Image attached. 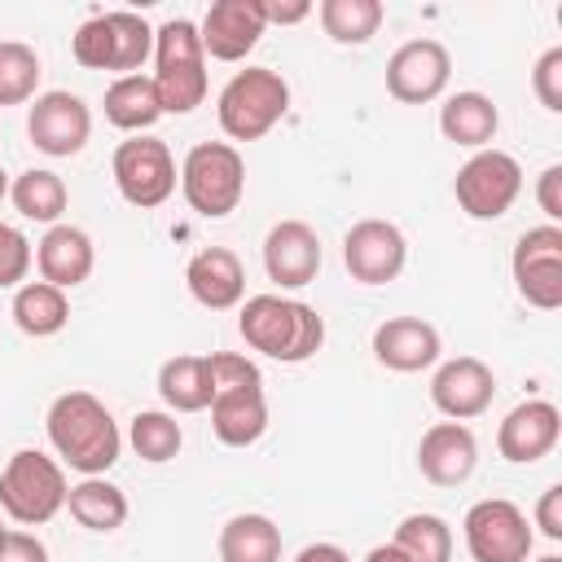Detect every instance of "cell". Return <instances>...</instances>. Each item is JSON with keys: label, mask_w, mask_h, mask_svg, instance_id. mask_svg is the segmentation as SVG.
Returning <instances> with one entry per match:
<instances>
[{"label": "cell", "mask_w": 562, "mask_h": 562, "mask_svg": "<svg viewBox=\"0 0 562 562\" xmlns=\"http://www.w3.org/2000/svg\"><path fill=\"white\" fill-rule=\"evenodd\" d=\"M44 430H48V443L53 452L79 470L83 479L92 474H105L119 452H123V435H119V422L110 417V408L88 395V391H66L48 404V417H44Z\"/></svg>", "instance_id": "cell-1"}, {"label": "cell", "mask_w": 562, "mask_h": 562, "mask_svg": "<svg viewBox=\"0 0 562 562\" xmlns=\"http://www.w3.org/2000/svg\"><path fill=\"white\" fill-rule=\"evenodd\" d=\"M237 329L250 351L281 360V364H303L321 351L325 342V321L316 307L285 299V294H250L241 299Z\"/></svg>", "instance_id": "cell-2"}, {"label": "cell", "mask_w": 562, "mask_h": 562, "mask_svg": "<svg viewBox=\"0 0 562 562\" xmlns=\"http://www.w3.org/2000/svg\"><path fill=\"white\" fill-rule=\"evenodd\" d=\"M211 430L228 448H250L268 430V400H263V373L241 351H211Z\"/></svg>", "instance_id": "cell-3"}, {"label": "cell", "mask_w": 562, "mask_h": 562, "mask_svg": "<svg viewBox=\"0 0 562 562\" xmlns=\"http://www.w3.org/2000/svg\"><path fill=\"white\" fill-rule=\"evenodd\" d=\"M154 88L162 114H193L206 97V53L189 18H167L154 26Z\"/></svg>", "instance_id": "cell-4"}, {"label": "cell", "mask_w": 562, "mask_h": 562, "mask_svg": "<svg viewBox=\"0 0 562 562\" xmlns=\"http://www.w3.org/2000/svg\"><path fill=\"white\" fill-rule=\"evenodd\" d=\"M290 110V83L272 66H246L237 70L215 101L220 127L228 140H259L268 136Z\"/></svg>", "instance_id": "cell-5"}, {"label": "cell", "mask_w": 562, "mask_h": 562, "mask_svg": "<svg viewBox=\"0 0 562 562\" xmlns=\"http://www.w3.org/2000/svg\"><path fill=\"white\" fill-rule=\"evenodd\" d=\"M70 53L83 70L136 75L145 66V57H154V26L127 9L97 13V18L79 22V31L70 35Z\"/></svg>", "instance_id": "cell-6"}, {"label": "cell", "mask_w": 562, "mask_h": 562, "mask_svg": "<svg viewBox=\"0 0 562 562\" xmlns=\"http://www.w3.org/2000/svg\"><path fill=\"white\" fill-rule=\"evenodd\" d=\"M180 193L202 220H224L246 193V162L228 140H198L180 162Z\"/></svg>", "instance_id": "cell-7"}, {"label": "cell", "mask_w": 562, "mask_h": 562, "mask_svg": "<svg viewBox=\"0 0 562 562\" xmlns=\"http://www.w3.org/2000/svg\"><path fill=\"white\" fill-rule=\"evenodd\" d=\"M66 492L70 487L61 461H53L40 448H18L0 470V509L22 527L48 522L66 505Z\"/></svg>", "instance_id": "cell-8"}, {"label": "cell", "mask_w": 562, "mask_h": 562, "mask_svg": "<svg viewBox=\"0 0 562 562\" xmlns=\"http://www.w3.org/2000/svg\"><path fill=\"white\" fill-rule=\"evenodd\" d=\"M452 193L470 220H501L522 193V167L505 149H474L457 167Z\"/></svg>", "instance_id": "cell-9"}, {"label": "cell", "mask_w": 562, "mask_h": 562, "mask_svg": "<svg viewBox=\"0 0 562 562\" xmlns=\"http://www.w3.org/2000/svg\"><path fill=\"white\" fill-rule=\"evenodd\" d=\"M461 531H465V549L474 562H527L536 544L527 514L505 496L474 501L461 518Z\"/></svg>", "instance_id": "cell-10"}, {"label": "cell", "mask_w": 562, "mask_h": 562, "mask_svg": "<svg viewBox=\"0 0 562 562\" xmlns=\"http://www.w3.org/2000/svg\"><path fill=\"white\" fill-rule=\"evenodd\" d=\"M114 184L123 193V202L140 206V211H154L162 206L171 193H176V158L167 149V140L158 136H127L119 149H114Z\"/></svg>", "instance_id": "cell-11"}, {"label": "cell", "mask_w": 562, "mask_h": 562, "mask_svg": "<svg viewBox=\"0 0 562 562\" xmlns=\"http://www.w3.org/2000/svg\"><path fill=\"white\" fill-rule=\"evenodd\" d=\"M514 285L522 303L540 312L562 307V228L558 224H536L514 241Z\"/></svg>", "instance_id": "cell-12"}, {"label": "cell", "mask_w": 562, "mask_h": 562, "mask_svg": "<svg viewBox=\"0 0 562 562\" xmlns=\"http://www.w3.org/2000/svg\"><path fill=\"white\" fill-rule=\"evenodd\" d=\"M342 263L360 285H386L408 263V241L391 220H356L342 237Z\"/></svg>", "instance_id": "cell-13"}, {"label": "cell", "mask_w": 562, "mask_h": 562, "mask_svg": "<svg viewBox=\"0 0 562 562\" xmlns=\"http://www.w3.org/2000/svg\"><path fill=\"white\" fill-rule=\"evenodd\" d=\"M452 79V57L439 40H408L386 61V92L404 105H426L443 97Z\"/></svg>", "instance_id": "cell-14"}, {"label": "cell", "mask_w": 562, "mask_h": 562, "mask_svg": "<svg viewBox=\"0 0 562 562\" xmlns=\"http://www.w3.org/2000/svg\"><path fill=\"white\" fill-rule=\"evenodd\" d=\"M26 136H31V145L40 154L70 158V154H79L88 145L92 114H88L83 97H75V92H61V88L57 92H40L31 114H26Z\"/></svg>", "instance_id": "cell-15"}, {"label": "cell", "mask_w": 562, "mask_h": 562, "mask_svg": "<svg viewBox=\"0 0 562 562\" xmlns=\"http://www.w3.org/2000/svg\"><path fill=\"white\" fill-rule=\"evenodd\" d=\"M496 395V373L479 360V356H457L443 360L430 378V404L448 417V422H470L479 413L492 408Z\"/></svg>", "instance_id": "cell-16"}, {"label": "cell", "mask_w": 562, "mask_h": 562, "mask_svg": "<svg viewBox=\"0 0 562 562\" xmlns=\"http://www.w3.org/2000/svg\"><path fill=\"white\" fill-rule=\"evenodd\" d=\"M263 268L268 281H277L281 290H303L316 281L321 272V237L312 224L303 220H281L268 228L263 237Z\"/></svg>", "instance_id": "cell-17"}, {"label": "cell", "mask_w": 562, "mask_h": 562, "mask_svg": "<svg viewBox=\"0 0 562 562\" xmlns=\"http://www.w3.org/2000/svg\"><path fill=\"white\" fill-rule=\"evenodd\" d=\"M558 435H562V413L558 404L549 400H522L505 413L501 430H496V448L505 461L514 465H531L540 457H549L558 448Z\"/></svg>", "instance_id": "cell-18"}, {"label": "cell", "mask_w": 562, "mask_h": 562, "mask_svg": "<svg viewBox=\"0 0 562 562\" xmlns=\"http://www.w3.org/2000/svg\"><path fill=\"white\" fill-rule=\"evenodd\" d=\"M479 465V443L465 422H435L417 443V470L435 487H461Z\"/></svg>", "instance_id": "cell-19"}, {"label": "cell", "mask_w": 562, "mask_h": 562, "mask_svg": "<svg viewBox=\"0 0 562 562\" xmlns=\"http://www.w3.org/2000/svg\"><path fill=\"white\" fill-rule=\"evenodd\" d=\"M268 31L259 0H215L198 26L202 35V53H211L215 61H241L259 35Z\"/></svg>", "instance_id": "cell-20"}, {"label": "cell", "mask_w": 562, "mask_h": 562, "mask_svg": "<svg viewBox=\"0 0 562 562\" xmlns=\"http://www.w3.org/2000/svg\"><path fill=\"white\" fill-rule=\"evenodd\" d=\"M439 329L422 316H391L373 329V356L391 373H422L439 360Z\"/></svg>", "instance_id": "cell-21"}, {"label": "cell", "mask_w": 562, "mask_h": 562, "mask_svg": "<svg viewBox=\"0 0 562 562\" xmlns=\"http://www.w3.org/2000/svg\"><path fill=\"white\" fill-rule=\"evenodd\" d=\"M184 285L202 307L228 312V307H241V299H246V268L228 246H206L189 259Z\"/></svg>", "instance_id": "cell-22"}, {"label": "cell", "mask_w": 562, "mask_h": 562, "mask_svg": "<svg viewBox=\"0 0 562 562\" xmlns=\"http://www.w3.org/2000/svg\"><path fill=\"white\" fill-rule=\"evenodd\" d=\"M35 263H40V281L57 285V290H75L92 277V263H97V250H92V237L75 224H53L40 246H35Z\"/></svg>", "instance_id": "cell-23"}, {"label": "cell", "mask_w": 562, "mask_h": 562, "mask_svg": "<svg viewBox=\"0 0 562 562\" xmlns=\"http://www.w3.org/2000/svg\"><path fill=\"white\" fill-rule=\"evenodd\" d=\"M501 127V114L492 105L487 92H452L443 105H439V132L452 140V145H465V149H487V140L496 136Z\"/></svg>", "instance_id": "cell-24"}, {"label": "cell", "mask_w": 562, "mask_h": 562, "mask_svg": "<svg viewBox=\"0 0 562 562\" xmlns=\"http://www.w3.org/2000/svg\"><path fill=\"white\" fill-rule=\"evenodd\" d=\"M158 395L171 413H202L211 408L215 378H211V356H171L158 369Z\"/></svg>", "instance_id": "cell-25"}, {"label": "cell", "mask_w": 562, "mask_h": 562, "mask_svg": "<svg viewBox=\"0 0 562 562\" xmlns=\"http://www.w3.org/2000/svg\"><path fill=\"white\" fill-rule=\"evenodd\" d=\"M105 119H110L119 132L145 136V132L162 119V101H158L154 79H149V75H119V79L105 88Z\"/></svg>", "instance_id": "cell-26"}, {"label": "cell", "mask_w": 562, "mask_h": 562, "mask_svg": "<svg viewBox=\"0 0 562 562\" xmlns=\"http://www.w3.org/2000/svg\"><path fill=\"white\" fill-rule=\"evenodd\" d=\"M220 562H281V527L268 514H233L220 527Z\"/></svg>", "instance_id": "cell-27"}, {"label": "cell", "mask_w": 562, "mask_h": 562, "mask_svg": "<svg viewBox=\"0 0 562 562\" xmlns=\"http://www.w3.org/2000/svg\"><path fill=\"white\" fill-rule=\"evenodd\" d=\"M66 321H70L66 290H57L48 281H22L13 290V325L26 338H53L66 329Z\"/></svg>", "instance_id": "cell-28"}, {"label": "cell", "mask_w": 562, "mask_h": 562, "mask_svg": "<svg viewBox=\"0 0 562 562\" xmlns=\"http://www.w3.org/2000/svg\"><path fill=\"white\" fill-rule=\"evenodd\" d=\"M66 509L88 531H119L127 522V496L105 474H92L66 492Z\"/></svg>", "instance_id": "cell-29"}, {"label": "cell", "mask_w": 562, "mask_h": 562, "mask_svg": "<svg viewBox=\"0 0 562 562\" xmlns=\"http://www.w3.org/2000/svg\"><path fill=\"white\" fill-rule=\"evenodd\" d=\"M9 198H13V206H18L22 220L48 224V228L61 220V211H66V202H70L66 180H61L57 171H48V167H31V171L13 176V180H9Z\"/></svg>", "instance_id": "cell-30"}, {"label": "cell", "mask_w": 562, "mask_h": 562, "mask_svg": "<svg viewBox=\"0 0 562 562\" xmlns=\"http://www.w3.org/2000/svg\"><path fill=\"white\" fill-rule=\"evenodd\" d=\"M316 18L334 44H369L378 35L386 9H382V0H321Z\"/></svg>", "instance_id": "cell-31"}, {"label": "cell", "mask_w": 562, "mask_h": 562, "mask_svg": "<svg viewBox=\"0 0 562 562\" xmlns=\"http://www.w3.org/2000/svg\"><path fill=\"white\" fill-rule=\"evenodd\" d=\"M127 443H132V452H136L140 461L162 465V461H171V457L180 452L184 430H180L176 413H167V408H140V413L132 417V426H127Z\"/></svg>", "instance_id": "cell-32"}, {"label": "cell", "mask_w": 562, "mask_h": 562, "mask_svg": "<svg viewBox=\"0 0 562 562\" xmlns=\"http://www.w3.org/2000/svg\"><path fill=\"white\" fill-rule=\"evenodd\" d=\"M391 544L408 558V562H452V527L439 514H408Z\"/></svg>", "instance_id": "cell-33"}, {"label": "cell", "mask_w": 562, "mask_h": 562, "mask_svg": "<svg viewBox=\"0 0 562 562\" xmlns=\"http://www.w3.org/2000/svg\"><path fill=\"white\" fill-rule=\"evenodd\" d=\"M40 88V53L22 40H0V105L35 101Z\"/></svg>", "instance_id": "cell-34"}, {"label": "cell", "mask_w": 562, "mask_h": 562, "mask_svg": "<svg viewBox=\"0 0 562 562\" xmlns=\"http://www.w3.org/2000/svg\"><path fill=\"white\" fill-rule=\"evenodd\" d=\"M31 259L35 255H31L26 233L0 220V290H18L26 281V272H31Z\"/></svg>", "instance_id": "cell-35"}, {"label": "cell", "mask_w": 562, "mask_h": 562, "mask_svg": "<svg viewBox=\"0 0 562 562\" xmlns=\"http://www.w3.org/2000/svg\"><path fill=\"white\" fill-rule=\"evenodd\" d=\"M531 92L549 114H562V48H544L531 66Z\"/></svg>", "instance_id": "cell-36"}, {"label": "cell", "mask_w": 562, "mask_h": 562, "mask_svg": "<svg viewBox=\"0 0 562 562\" xmlns=\"http://www.w3.org/2000/svg\"><path fill=\"white\" fill-rule=\"evenodd\" d=\"M0 562H48V549L31 531H9L0 527Z\"/></svg>", "instance_id": "cell-37"}, {"label": "cell", "mask_w": 562, "mask_h": 562, "mask_svg": "<svg viewBox=\"0 0 562 562\" xmlns=\"http://www.w3.org/2000/svg\"><path fill=\"white\" fill-rule=\"evenodd\" d=\"M536 202H540V211H544L549 224L562 220V167H558V162L540 171V180H536Z\"/></svg>", "instance_id": "cell-38"}, {"label": "cell", "mask_w": 562, "mask_h": 562, "mask_svg": "<svg viewBox=\"0 0 562 562\" xmlns=\"http://www.w3.org/2000/svg\"><path fill=\"white\" fill-rule=\"evenodd\" d=\"M536 527H540V536L562 540V483H553V487L540 492V501H536Z\"/></svg>", "instance_id": "cell-39"}, {"label": "cell", "mask_w": 562, "mask_h": 562, "mask_svg": "<svg viewBox=\"0 0 562 562\" xmlns=\"http://www.w3.org/2000/svg\"><path fill=\"white\" fill-rule=\"evenodd\" d=\"M263 9V22L268 26H294L303 18H312V4L307 0H259Z\"/></svg>", "instance_id": "cell-40"}, {"label": "cell", "mask_w": 562, "mask_h": 562, "mask_svg": "<svg viewBox=\"0 0 562 562\" xmlns=\"http://www.w3.org/2000/svg\"><path fill=\"white\" fill-rule=\"evenodd\" d=\"M294 562H351V558H347L338 544H329V540H316V544H303Z\"/></svg>", "instance_id": "cell-41"}, {"label": "cell", "mask_w": 562, "mask_h": 562, "mask_svg": "<svg viewBox=\"0 0 562 562\" xmlns=\"http://www.w3.org/2000/svg\"><path fill=\"white\" fill-rule=\"evenodd\" d=\"M364 562H408V558H404L395 544H373V549L364 553Z\"/></svg>", "instance_id": "cell-42"}, {"label": "cell", "mask_w": 562, "mask_h": 562, "mask_svg": "<svg viewBox=\"0 0 562 562\" xmlns=\"http://www.w3.org/2000/svg\"><path fill=\"white\" fill-rule=\"evenodd\" d=\"M4 198H9V171L0 167V202H4Z\"/></svg>", "instance_id": "cell-43"}, {"label": "cell", "mask_w": 562, "mask_h": 562, "mask_svg": "<svg viewBox=\"0 0 562 562\" xmlns=\"http://www.w3.org/2000/svg\"><path fill=\"white\" fill-rule=\"evenodd\" d=\"M536 562H562V558H558V553H544V558H536Z\"/></svg>", "instance_id": "cell-44"}]
</instances>
